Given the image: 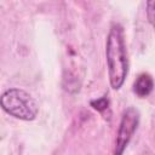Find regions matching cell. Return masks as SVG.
<instances>
[{
	"label": "cell",
	"mask_w": 155,
	"mask_h": 155,
	"mask_svg": "<svg viewBox=\"0 0 155 155\" xmlns=\"http://www.w3.org/2000/svg\"><path fill=\"white\" fill-rule=\"evenodd\" d=\"M1 109L16 119L33 121L39 114V104L29 92L23 88L12 87L0 94Z\"/></svg>",
	"instance_id": "7a4b0ae2"
},
{
	"label": "cell",
	"mask_w": 155,
	"mask_h": 155,
	"mask_svg": "<svg viewBox=\"0 0 155 155\" xmlns=\"http://www.w3.org/2000/svg\"><path fill=\"white\" fill-rule=\"evenodd\" d=\"M153 88H154V80L151 75L148 73L139 74L133 82V92L139 98L148 97L153 92Z\"/></svg>",
	"instance_id": "277c9868"
},
{
	"label": "cell",
	"mask_w": 155,
	"mask_h": 155,
	"mask_svg": "<svg viewBox=\"0 0 155 155\" xmlns=\"http://www.w3.org/2000/svg\"><path fill=\"white\" fill-rule=\"evenodd\" d=\"M155 5V1L154 0H151V1H149L148 4H147V16H148V19H149V22L153 24L154 23V10H153V6Z\"/></svg>",
	"instance_id": "8992f818"
},
{
	"label": "cell",
	"mask_w": 155,
	"mask_h": 155,
	"mask_svg": "<svg viewBox=\"0 0 155 155\" xmlns=\"http://www.w3.org/2000/svg\"><path fill=\"white\" fill-rule=\"evenodd\" d=\"M108 78L113 90H120L128 74V58L124 29L119 23L111 24L105 44Z\"/></svg>",
	"instance_id": "6da1fadb"
},
{
	"label": "cell",
	"mask_w": 155,
	"mask_h": 155,
	"mask_svg": "<svg viewBox=\"0 0 155 155\" xmlns=\"http://www.w3.org/2000/svg\"><path fill=\"white\" fill-rule=\"evenodd\" d=\"M91 105L98 110V111H103L104 109L108 108V99L105 97L103 98H98V99H94V101H91Z\"/></svg>",
	"instance_id": "5b68a950"
},
{
	"label": "cell",
	"mask_w": 155,
	"mask_h": 155,
	"mask_svg": "<svg viewBox=\"0 0 155 155\" xmlns=\"http://www.w3.org/2000/svg\"><path fill=\"white\" fill-rule=\"evenodd\" d=\"M139 120V114L134 108H127L121 117V122L117 130V136L115 140V149L113 155H122L128 142L131 140L133 133L136 132Z\"/></svg>",
	"instance_id": "3957f363"
}]
</instances>
